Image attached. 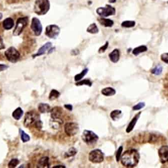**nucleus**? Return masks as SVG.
Returning a JSON list of instances; mask_svg holds the SVG:
<instances>
[{"instance_id": "obj_26", "label": "nucleus", "mask_w": 168, "mask_h": 168, "mask_svg": "<svg viewBox=\"0 0 168 168\" xmlns=\"http://www.w3.org/2000/svg\"><path fill=\"white\" fill-rule=\"evenodd\" d=\"M122 114L121 111L119 110H115L111 112L110 113V117L114 121L118 120Z\"/></svg>"}, {"instance_id": "obj_35", "label": "nucleus", "mask_w": 168, "mask_h": 168, "mask_svg": "<svg viewBox=\"0 0 168 168\" xmlns=\"http://www.w3.org/2000/svg\"><path fill=\"white\" fill-rule=\"evenodd\" d=\"M145 106V103L144 102H139L138 104L134 106V107H132V110L134 111H138V110H141L143 108H144Z\"/></svg>"}, {"instance_id": "obj_37", "label": "nucleus", "mask_w": 168, "mask_h": 168, "mask_svg": "<svg viewBox=\"0 0 168 168\" xmlns=\"http://www.w3.org/2000/svg\"><path fill=\"white\" fill-rule=\"evenodd\" d=\"M161 60L165 63L168 64V53H164L161 56Z\"/></svg>"}, {"instance_id": "obj_40", "label": "nucleus", "mask_w": 168, "mask_h": 168, "mask_svg": "<svg viewBox=\"0 0 168 168\" xmlns=\"http://www.w3.org/2000/svg\"><path fill=\"white\" fill-rule=\"evenodd\" d=\"M5 49V46L3 42V39L0 36V50Z\"/></svg>"}, {"instance_id": "obj_33", "label": "nucleus", "mask_w": 168, "mask_h": 168, "mask_svg": "<svg viewBox=\"0 0 168 168\" xmlns=\"http://www.w3.org/2000/svg\"><path fill=\"white\" fill-rule=\"evenodd\" d=\"M19 161L17 159H13L9 162L8 167L10 168H14L16 167L19 164Z\"/></svg>"}, {"instance_id": "obj_20", "label": "nucleus", "mask_w": 168, "mask_h": 168, "mask_svg": "<svg viewBox=\"0 0 168 168\" xmlns=\"http://www.w3.org/2000/svg\"><path fill=\"white\" fill-rule=\"evenodd\" d=\"M38 110L41 113H47L50 112L51 108L49 104L42 102L38 105Z\"/></svg>"}, {"instance_id": "obj_11", "label": "nucleus", "mask_w": 168, "mask_h": 168, "mask_svg": "<svg viewBox=\"0 0 168 168\" xmlns=\"http://www.w3.org/2000/svg\"><path fill=\"white\" fill-rule=\"evenodd\" d=\"M30 27L36 36H39L42 32V26L39 19L33 17L32 19Z\"/></svg>"}, {"instance_id": "obj_8", "label": "nucleus", "mask_w": 168, "mask_h": 168, "mask_svg": "<svg viewBox=\"0 0 168 168\" xmlns=\"http://www.w3.org/2000/svg\"><path fill=\"white\" fill-rule=\"evenodd\" d=\"M96 13L100 17H107L114 15L116 13L115 8L110 5H106L105 7H99L96 10Z\"/></svg>"}, {"instance_id": "obj_27", "label": "nucleus", "mask_w": 168, "mask_h": 168, "mask_svg": "<svg viewBox=\"0 0 168 168\" xmlns=\"http://www.w3.org/2000/svg\"><path fill=\"white\" fill-rule=\"evenodd\" d=\"M77 152L78 151L75 147H71L66 153H65L64 156L65 158H69L72 156H75L77 154Z\"/></svg>"}, {"instance_id": "obj_7", "label": "nucleus", "mask_w": 168, "mask_h": 168, "mask_svg": "<svg viewBox=\"0 0 168 168\" xmlns=\"http://www.w3.org/2000/svg\"><path fill=\"white\" fill-rule=\"evenodd\" d=\"M6 58L11 63H16L20 58V54L14 47H10L5 52Z\"/></svg>"}, {"instance_id": "obj_25", "label": "nucleus", "mask_w": 168, "mask_h": 168, "mask_svg": "<svg viewBox=\"0 0 168 168\" xmlns=\"http://www.w3.org/2000/svg\"><path fill=\"white\" fill-rule=\"evenodd\" d=\"M60 92L53 89H52L50 92L48 98L50 101H54L55 99H57V98H59V96H60Z\"/></svg>"}, {"instance_id": "obj_4", "label": "nucleus", "mask_w": 168, "mask_h": 168, "mask_svg": "<svg viewBox=\"0 0 168 168\" xmlns=\"http://www.w3.org/2000/svg\"><path fill=\"white\" fill-rule=\"evenodd\" d=\"M40 120V116L36 112L29 111L26 113L24 120V125L25 127H29L34 125Z\"/></svg>"}, {"instance_id": "obj_22", "label": "nucleus", "mask_w": 168, "mask_h": 168, "mask_svg": "<svg viewBox=\"0 0 168 168\" xmlns=\"http://www.w3.org/2000/svg\"><path fill=\"white\" fill-rule=\"evenodd\" d=\"M23 114L24 112L22 109L21 108L18 107L12 113V117H13V118L15 120H19L22 118Z\"/></svg>"}, {"instance_id": "obj_2", "label": "nucleus", "mask_w": 168, "mask_h": 168, "mask_svg": "<svg viewBox=\"0 0 168 168\" xmlns=\"http://www.w3.org/2000/svg\"><path fill=\"white\" fill-rule=\"evenodd\" d=\"M49 0H36L34 5V11L38 15H44L50 10Z\"/></svg>"}, {"instance_id": "obj_9", "label": "nucleus", "mask_w": 168, "mask_h": 168, "mask_svg": "<svg viewBox=\"0 0 168 168\" xmlns=\"http://www.w3.org/2000/svg\"><path fill=\"white\" fill-rule=\"evenodd\" d=\"M60 28L56 24H51L47 26L45 33L48 38L51 39H56L60 33Z\"/></svg>"}, {"instance_id": "obj_34", "label": "nucleus", "mask_w": 168, "mask_h": 168, "mask_svg": "<svg viewBox=\"0 0 168 168\" xmlns=\"http://www.w3.org/2000/svg\"><path fill=\"white\" fill-rule=\"evenodd\" d=\"M122 151H123V146H120V147H119L118 149L117 150V152L116 153V160L117 162H119L121 159Z\"/></svg>"}, {"instance_id": "obj_18", "label": "nucleus", "mask_w": 168, "mask_h": 168, "mask_svg": "<svg viewBox=\"0 0 168 168\" xmlns=\"http://www.w3.org/2000/svg\"><path fill=\"white\" fill-rule=\"evenodd\" d=\"M99 23L104 27H111L114 25V21L110 19H107L104 17L98 18Z\"/></svg>"}, {"instance_id": "obj_16", "label": "nucleus", "mask_w": 168, "mask_h": 168, "mask_svg": "<svg viewBox=\"0 0 168 168\" xmlns=\"http://www.w3.org/2000/svg\"><path fill=\"white\" fill-rule=\"evenodd\" d=\"M109 58L112 62L116 63L120 59V51L118 49H115L109 54Z\"/></svg>"}, {"instance_id": "obj_29", "label": "nucleus", "mask_w": 168, "mask_h": 168, "mask_svg": "<svg viewBox=\"0 0 168 168\" xmlns=\"http://www.w3.org/2000/svg\"><path fill=\"white\" fill-rule=\"evenodd\" d=\"M89 69L88 68H85L80 73L78 74H77V75H75V81H80L81 80L83 79V77H84L85 76L86 74H87V73L88 72Z\"/></svg>"}, {"instance_id": "obj_42", "label": "nucleus", "mask_w": 168, "mask_h": 168, "mask_svg": "<svg viewBox=\"0 0 168 168\" xmlns=\"http://www.w3.org/2000/svg\"><path fill=\"white\" fill-rule=\"evenodd\" d=\"M53 168H66L65 166H63V165H57V166H55L54 167H53Z\"/></svg>"}, {"instance_id": "obj_41", "label": "nucleus", "mask_w": 168, "mask_h": 168, "mask_svg": "<svg viewBox=\"0 0 168 168\" xmlns=\"http://www.w3.org/2000/svg\"><path fill=\"white\" fill-rule=\"evenodd\" d=\"M54 49H55V48H51H51L50 49V50H49V51H48V54H50V53H53V51H54Z\"/></svg>"}, {"instance_id": "obj_6", "label": "nucleus", "mask_w": 168, "mask_h": 168, "mask_svg": "<svg viewBox=\"0 0 168 168\" xmlns=\"http://www.w3.org/2000/svg\"><path fill=\"white\" fill-rule=\"evenodd\" d=\"M28 23V17L27 16L20 17L17 21L16 25L14 29L13 34L14 36L19 35L25 27L27 26Z\"/></svg>"}, {"instance_id": "obj_30", "label": "nucleus", "mask_w": 168, "mask_h": 168, "mask_svg": "<svg viewBox=\"0 0 168 168\" xmlns=\"http://www.w3.org/2000/svg\"><path fill=\"white\" fill-rule=\"evenodd\" d=\"M163 69V68L162 66L159 65L152 69L151 70V73L155 75H160L162 73Z\"/></svg>"}, {"instance_id": "obj_36", "label": "nucleus", "mask_w": 168, "mask_h": 168, "mask_svg": "<svg viewBox=\"0 0 168 168\" xmlns=\"http://www.w3.org/2000/svg\"><path fill=\"white\" fill-rule=\"evenodd\" d=\"M108 45H109V42H106L103 45H102V47H100L98 50V52L100 54H102V53H104L106 50L108 48Z\"/></svg>"}, {"instance_id": "obj_17", "label": "nucleus", "mask_w": 168, "mask_h": 168, "mask_svg": "<svg viewBox=\"0 0 168 168\" xmlns=\"http://www.w3.org/2000/svg\"><path fill=\"white\" fill-rule=\"evenodd\" d=\"M50 159L47 156H43L38 162L37 168H50Z\"/></svg>"}, {"instance_id": "obj_39", "label": "nucleus", "mask_w": 168, "mask_h": 168, "mask_svg": "<svg viewBox=\"0 0 168 168\" xmlns=\"http://www.w3.org/2000/svg\"><path fill=\"white\" fill-rule=\"evenodd\" d=\"M8 66H7L6 65L0 64V72L6 70V69L8 68Z\"/></svg>"}, {"instance_id": "obj_44", "label": "nucleus", "mask_w": 168, "mask_h": 168, "mask_svg": "<svg viewBox=\"0 0 168 168\" xmlns=\"http://www.w3.org/2000/svg\"><path fill=\"white\" fill-rule=\"evenodd\" d=\"M3 18V14L2 13H0V20Z\"/></svg>"}, {"instance_id": "obj_23", "label": "nucleus", "mask_w": 168, "mask_h": 168, "mask_svg": "<svg viewBox=\"0 0 168 168\" xmlns=\"http://www.w3.org/2000/svg\"><path fill=\"white\" fill-rule=\"evenodd\" d=\"M147 47L146 45H141L139 47H137L135 48L134 49V50L132 51V54L134 56H138V55H140L141 53H144L147 51Z\"/></svg>"}, {"instance_id": "obj_15", "label": "nucleus", "mask_w": 168, "mask_h": 168, "mask_svg": "<svg viewBox=\"0 0 168 168\" xmlns=\"http://www.w3.org/2000/svg\"><path fill=\"white\" fill-rule=\"evenodd\" d=\"M141 112L138 113L134 117V118L132 119V120H131L129 124L128 125V127L126 128V132L127 133H130L131 132L134 128L135 127V125L137 124V122L138 121V119L140 118V116L141 115Z\"/></svg>"}, {"instance_id": "obj_31", "label": "nucleus", "mask_w": 168, "mask_h": 168, "mask_svg": "<svg viewBox=\"0 0 168 168\" xmlns=\"http://www.w3.org/2000/svg\"><path fill=\"white\" fill-rule=\"evenodd\" d=\"M135 25V22L134 21H123L121 23L122 27L124 28H131L134 27Z\"/></svg>"}, {"instance_id": "obj_21", "label": "nucleus", "mask_w": 168, "mask_h": 168, "mask_svg": "<svg viewBox=\"0 0 168 168\" xmlns=\"http://www.w3.org/2000/svg\"><path fill=\"white\" fill-rule=\"evenodd\" d=\"M101 93L103 96H111L115 95L116 90L112 87H107L101 90Z\"/></svg>"}, {"instance_id": "obj_32", "label": "nucleus", "mask_w": 168, "mask_h": 168, "mask_svg": "<svg viewBox=\"0 0 168 168\" xmlns=\"http://www.w3.org/2000/svg\"><path fill=\"white\" fill-rule=\"evenodd\" d=\"M83 85H86V86H89L91 87L92 86V81L89 79H84L81 81H79L76 83V86H82Z\"/></svg>"}, {"instance_id": "obj_43", "label": "nucleus", "mask_w": 168, "mask_h": 168, "mask_svg": "<svg viewBox=\"0 0 168 168\" xmlns=\"http://www.w3.org/2000/svg\"><path fill=\"white\" fill-rule=\"evenodd\" d=\"M109 3H115L116 2V0H109Z\"/></svg>"}, {"instance_id": "obj_13", "label": "nucleus", "mask_w": 168, "mask_h": 168, "mask_svg": "<svg viewBox=\"0 0 168 168\" xmlns=\"http://www.w3.org/2000/svg\"><path fill=\"white\" fill-rule=\"evenodd\" d=\"M50 116L53 120H60L63 113V110L61 107H56L50 110Z\"/></svg>"}, {"instance_id": "obj_19", "label": "nucleus", "mask_w": 168, "mask_h": 168, "mask_svg": "<svg viewBox=\"0 0 168 168\" xmlns=\"http://www.w3.org/2000/svg\"><path fill=\"white\" fill-rule=\"evenodd\" d=\"M14 25V21L11 18H7L4 20L3 26L4 29L6 30H10Z\"/></svg>"}, {"instance_id": "obj_3", "label": "nucleus", "mask_w": 168, "mask_h": 168, "mask_svg": "<svg viewBox=\"0 0 168 168\" xmlns=\"http://www.w3.org/2000/svg\"><path fill=\"white\" fill-rule=\"evenodd\" d=\"M82 139L88 145H93L99 139V136L92 131L85 130L82 135Z\"/></svg>"}, {"instance_id": "obj_14", "label": "nucleus", "mask_w": 168, "mask_h": 168, "mask_svg": "<svg viewBox=\"0 0 168 168\" xmlns=\"http://www.w3.org/2000/svg\"><path fill=\"white\" fill-rule=\"evenodd\" d=\"M51 46H52L51 42H47L45 43L44 45H42V47L39 49V50L36 54L33 55L32 56L33 58H35L38 56H42L47 51L50 50V49L51 48Z\"/></svg>"}, {"instance_id": "obj_10", "label": "nucleus", "mask_w": 168, "mask_h": 168, "mask_svg": "<svg viewBox=\"0 0 168 168\" xmlns=\"http://www.w3.org/2000/svg\"><path fill=\"white\" fill-rule=\"evenodd\" d=\"M64 130L66 135L69 136H73L78 133L79 127L77 123L68 122L65 125Z\"/></svg>"}, {"instance_id": "obj_12", "label": "nucleus", "mask_w": 168, "mask_h": 168, "mask_svg": "<svg viewBox=\"0 0 168 168\" xmlns=\"http://www.w3.org/2000/svg\"><path fill=\"white\" fill-rule=\"evenodd\" d=\"M158 155L161 163L168 162V146H163L158 150Z\"/></svg>"}, {"instance_id": "obj_24", "label": "nucleus", "mask_w": 168, "mask_h": 168, "mask_svg": "<svg viewBox=\"0 0 168 168\" xmlns=\"http://www.w3.org/2000/svg\"><path fill=\"white\" fill-rule=\"evenodd\" d=\"M87 32L91 34H96L99 32V29L96 23H93L89 26L87 29Z\"/></svg>"}, {"instance_id": "obj_1", "label": "nucleus", "mask_w": 168, "mask_h": 168, "mask_svg": "<svg viewBox=\"0 0 168 168\" xmlns=\"http://www.w3.org/2000/svg\"><path fill=\"white\" fill-rule=\"evenodd\" d=\"M140 160V155L135 149H129L122 154L121 163L127 168H133L137 165Z\"/></svg>"}, {"instance_id": "obj_28", "label": "nucleus", "mask_w": 168, "mask_h": 168, "mask_svg": "<svg viewBox=\"0 0 168 168\" xmlns=\"http://www.w3.org/2000/svg\"><path fill=\"white\" fill-rule=\"evenodd\" d=\"M19 133L21 136V139L23 143H27L30 140V137L28 134L24 132L22 129H19Z\"/></svg>"}, {"instance_id": "obj_38", "label": "nucleus", "mask_w": 168, "mask_h": 168, "mask_svg": "<svg viewBox=\"0 0 168 168\" xmlns=\"http://www.w3.org/2000/svg\"><path fill=\"white\" fill-rule=\"evenodd\" d=\"M64 107H65V108L69 110V111H72L73 110V106L71 105V104H66V105H64Z\"/></svg>"}, {"instance_id": "obj_5", "label": "nucleus", "mask_w": 168, "mask_h": 168, "mask_svg": "<svg viewBox=\"0 0 168 168\" xmlns=\"http://www.w3.org/2000/svg\"><path fill=\"white\" fill-rule=\"evenodd\" d=\"M104 154L102 150L99 149H95L92 150L89 154V160L93 163H101L104 161Z\"/></svg>"}]
</instances>
